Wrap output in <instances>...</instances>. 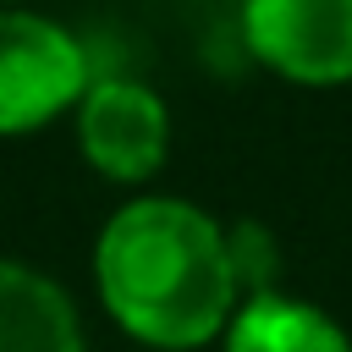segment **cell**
I'll use <instances>...</instances> for the list:
<instances>
[{"label": "cell", "instance_id": "5b68a950", "mask_svg": "<svg viewBox=\"0 0 352 352\" xmlns=\"http://www.w3.org/2000/svg\"><path fill=\"white\" fill-rule=\"evenodd\" d=\"M0 352H82L66 292L22 264H0Z\"/></svg>", "mask_w": 352, "mask_h": 352}, {"label": "cell", "instance_id": "8992f818", "mask_svg": "<svg viewBox=\"0 0 352 352\" xmlns=\"http://www.w3.org/2000/svg\"><path fill=\"white\" fill-rule=\"evenodd\" d=\"M226 352H352V346L330 314L292 302L270 286L242 302V314L226 330Z\"/></svg>", "mask_w": 352, "mask_h": 352}, {"label": "cell", "instance_id": "277c9868", "mask_svg": "<svg viewBox=\"0 0 352 352\" xmlns=\"http://www.w3.org/2000/svg\"><path fill=\"white\" fill-rule=\"evenodd\" d=\"M82 148L116 182L154 176L165 160V104L138 82H99L82 104Z\"/></svg>", "mask_w": 352, "mask_h": 352}, {"label": "cell", "instance_id": "3957f363", "mask_svg": "<svg viewBox=\"0 0 352 352\" xmlns=\"http://www.w3.org/2000/svg\"><path fill=\"white\" fill-rule=\"evenodd\" d=\"M242 33L264 66L297 82L352 77V0H248Z\"/></svg>", "mask_w": 352, "mask_h": 352}, {"label": "cell", "instance_id": "7a4b0ae2", "mask_svg": "<svg viewBox=\"0 0 352 352\" xmlns=\"http://www.w3.org/2000/svg\"><path fill=\"white\" fill-rule=\"evenodd\" d=\"M82 82L88 55L66 28L0 11V132L44 126L82 94Z\"/></svg>", "mask_w": 352, "mask_h": 352}, {"label": "cell", "instance_id": "6da1fadb", "mask_svg": "<svg viewBox=\"0 0 352 352\" xmlns=\"http://www.w3.org/2000/svg\"><path fill=\"white\" fill-rule=\"evenodd\" d=\"M99 292L110 314L154 346L209 341L242 292L226 231L170 198L126 204L99 236Z\"/></svg>", "mask_w": 352, "mask_h": 352}, {"label": "cell", "instance_id": "52a82bcc", "mask_svg": "<svg viewBox=\"0 0 352 352\" xmlns=\"http://www.w3.org/2000/svg\"><path fill=\"white\" fill-rule=\"evenodd\" d=\"M226 242H231V264H236V280L248 286V297H253V292H270V275H275V248H270V236H264L258 226H236Z\"/></svg>", "mask_w": 352, "mask_h": 352}]
</instances>
